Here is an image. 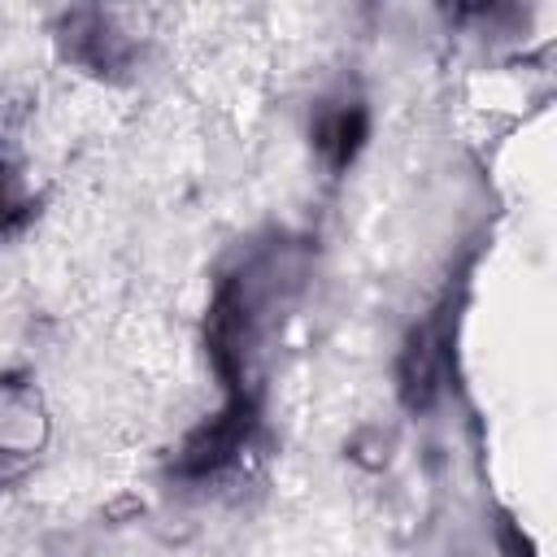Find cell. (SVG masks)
I'll return each mask as SVG.
<instances>
[{
    "instance_id": "cell-1",
    "label": "cell",
    "mask_w": 557,
    "mask_h": 557,
    "mask_svg": "<svg viewBox=\"0 0 557 557\" xmlns=\"http://www.w3.org/2000/svg\"><path fill=\"white\" fill-rule=\"evenodd\" d=\"M361 139H366V113L352 104V109H335V113H326L322 122H318V148L335 161V165H348L352 161V152L361 148Z\"/></svg>"
}]
</instances>
